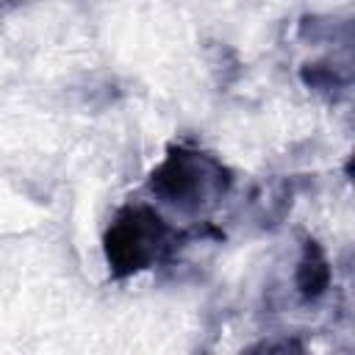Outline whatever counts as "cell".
<instances>
[{"label": "cell", "instance_id": "obj_3", "mask_svg": "<svg viewBox=\"0 0 355 355\" xmlns=\"http://www.w3.org/2000/svg\"><path fill=\"white\" fill-rule=\"evenodd\" d=\"M294 286L305 302H316L330 288V261H327V255L316 239L302 241V255L297 261Z\"/></svg>", "mask_w": 355, "mask_h": 355}, {"label": "cell", "instance_id": "obj_1", "mask_svg": "<svg viewBox=\"0 0 355 355\" xmlns=\"http://www.w3.org/2000/svg\"><path fill=\"white\" fill-rule=\"evenodd\" d=\"M233 186L230 169L208 150L186 141L166 147L161 164L150 172L147 189L164 205L180 214H202L219 205Z\"/></svg>", "mask_w": 355, "mask_h": 355}, {"label": "cell", "instance_id": "obj_2", "mask_svg": "<svg viewBox=\"0 0 355 355\" xmlns=\"http://www.w3.org/2000/svg\"><path fill=\"white\" fill-rule=\"evenodd\" d=\"M183 233H178L153 205L130 202L116 211L103 233V255L114 280H125L164 263Z\"/></svg>", "mask_w": 355, "mask_h": 355}, {"label": "cell", "instance_id": "obj_4", "mask_svg": "<svg viewBox=\"0 0 355 355\" xmlns=\"http://www.w3.org/2000/svg\"><path fill=\"white\" fill-rule=\"evenodd\" d=\"M241 355H308V349L302 347L300 338H269V341L252 344Z\"/></svg>", "mask_w": 355, "mask_h": 355}]
</instances>
